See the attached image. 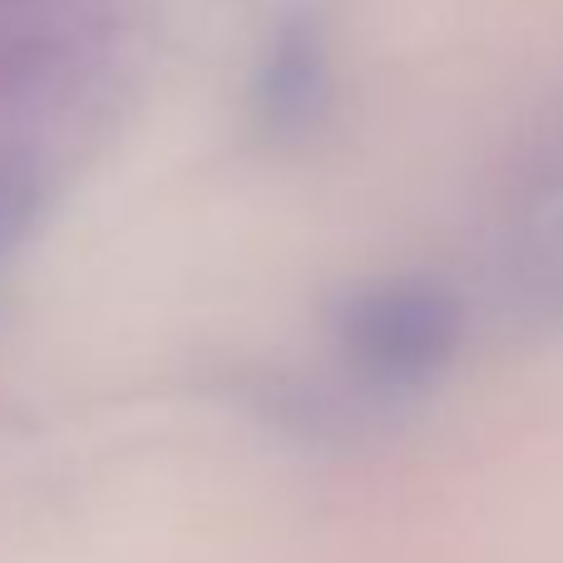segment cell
Segmentation results:
<instances>
[{"mask_svg":"<svg viewBox=\"0 0 563 563\" xmlns=\"http://www.w3.org/2000/svg\"><path fill=\"white\" fill-rule=\"evenodd\" d=\"M257 129L273 144H297L331 109V49L307 15L287 20L273 35L253 79Z\"/></svg>","mask_w":563,"mask_h":563,"instance_id":"2","label":"cell"},{"mask_svg":"<svg viewBox=\"0 0 563 563\" xmlns=\"http://www.w3.org/2000/svg\"><path fill=\"white\" fill-rule=\"evenodd\" d=\"M460 307L445 287L416 277L371 282L336 311V346L376 390H416L450 366Z\"/></svg>","mask_w":563,"mask_h":563,"instance_id":"1","label":"cell"}]
</instances>
